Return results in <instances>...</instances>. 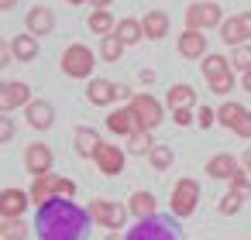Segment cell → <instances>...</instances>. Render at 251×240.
<instances>
[{
	"label": "cell",
	"instance_id": "1",
	"mask_svg": "<svg viewBox=\"0 0 251 240\" xmlns=\"http://www.w3.org/2000/svg\"><path fill=\"white\" fill-rule=\"evenodd\" d=\"M90 209H79L73 199H49L38 206L35 230L38 240H86L90 237Z\"/></svg>",
	"mask_w": 251,
	"mask_h": 240
},
{
	"label": "cell",
	"instance_id": "2",
	"mask_svg": "<svg viewBox=\"0 0 251 240\" xmlns=\"http://www.w3.org/2000/svg\"><path fill=\"white\" fill-rule=\"evenodd\" d=\"M127 240H182L179 233V223L169 219V216H148V219H138V226L127 233Z\"/></svg>",
	"mask_w": 251,
	"mask_h": 240
},
{
	"label": "cell",
	"instance_id": "3",
	"mask_svg": "<svg viewBox=\"0 0 251 240\" xmlns=\"http://www.w3.org/2000/svg\"><path fill=\"white\" fill-rule=\"evenodd\" d=\"M93 65H97V55L93 48H86L83 42H73L66 52H62V72L69 79H90L93 76Z\"/></svg>",
	"mask_w": 251,
	"mask_h": 240
},
{
	"label": "cell",
	"instance_id": "4",
	"mask_svg": "<svg viewBox=\"0 0 251 240\" xmlns=\"http://www.w3.org/2000/svg\"><path fill=\"white\" fill-rule=\"evenodd\" d=\"M169 206H172V216L176 219H186V216H193L196 213V206H200V182L196 178H179L176 185H172V196H169Z\"/></svg>",
	"mask_w": 251,
	"mask_h": 240
},
{
	"label": "cell",
	"instance_id": "5",
	"mask_svg": "<svg viewBox=\"0 0 251 240\" xmlns=\"http://www.w3.org/2000/svg\"><path fill=\"white\" fill-rule=\"evenodd\" d=\"M90 219L100 223L103 230H124V223L131 219V213H127V202L93 199V202H90Z\"/></svg>",
	"mask_w": 251,
	"mask_h": 240
},
{
	"label": "cell",
	"instance_id": "6",
	"mask_svg": "<svg viewBox=\"0 0 251 240\" xmlns=\"http://www.w3.org/2000/svg\"><path fill=\"white\" fill-rule=\"evenodd\" d=\"M224 24V11L217 0H196L186 11V28L189 31H210V28H220Z\"/></svg>",
	"mask_w": 251,
	"mask_h": 240
},
{
	"label": "cell",
	"instance_id": "7",
	"mask_svg": "<svg viewBox=\"0 0 251 240\" xmlns=\"http://www.w3.org/2000/svg\"><path fill=\"white\" fill-rule=\"evenodd\" d=\"M127 107L134 110L141 131H155V127H162V120H165V107H162L151 93H138V96H131Z\"/></svg>",
	"mask_w": 251,
	"mask_h": 240
},
{
	"label": "cell",
	"instance_id": "8",
	"mask_svg": "<svg viewBox=\"0 0 251 240\" xmlns=\"http://www.w3.org/2000/svg\"><path fill=\"white\" fill-rule=\"evenodd\" d=\"M52 165H55V154H52V148H49V144L35 141V144H28V148H25V172H28L31 178L52 175Z\"/></svg>",
	"mask_w": 251,
	"mask_h": 240
},
{
	"label": "cell",
	"instance_id": "9",
	"mask_svg": "<svg viewBox=\"0 0 251 240\" xmlns=\"http://www.w3.org/2000/svg\"><path fill=\"white\" fill-rule=\"evenodd\" d=\"M220 38H224V45H230V48L248 45V42H251V11H241V14H234V18H224Z\"/></svg>",
	"mask_w": 251,
	"mask_h": 240
},
{
	"label": "cell",
	"instance_id": "10",
	"mask_svg": "<svg viewBox=\"0 0 251 240\" xmlns=\"http://www.w3.org/2000/svg\"><path fill=\"white\" fill-rule=\"evenodd\" d=\"M31 196L25 189H0V219H25Z\"/></svg>",
	"mask_w": 251,
	"mask_h": 240
},
{
	"label": "cell",
	"instance_id": "11",
	"mask_svg": "<svg viewBox=\"0 0 251 240\" xmlns=\"http://www.w3.org/2000/svg\"><path fill=\"white\" fill-rule=\"evenodd\" d=\"M124 154H127L124 148H114V144H107V141H103V144H100V151L93 154V161H97V168H100L103 175H110V178H114V175H121V172H124V161H127Z\"/></svg>",
	"mask_w": 251,
	"mask_h": 240
},
{
	"label": "cell",
	"instance_id": "12",
	"mask_svg": "<svg viewBox=\"0 0 251 240\" xmlns=\"http://www.w3.org/2000/svg\"><path fill=\"white\" fill-rule=\"evenodd\" d=\"M25 28H28V35H35V38H45V35H52V31H55V14H52V7H45V4L31 7V11H28V21H25Z\"/></svg>",
	"mask_w": 251,
	"mask_h": 240
},
{
	"label": "cell",
	"instance_id": "13",
	"mask_svg": "<svg viewBox=\"0 0 251 240\" xmlns=\"http://www.w3.org/2000/svg\"><path fill=\"white\" fill-rule=\"evenodd\" d=\"M25 120H28L35 131H52V124H55V107H52L49 100H31V103L25 107Z\"/></svg>",
	"mask_w": 251,
	"mask_h": 240
},
{
	"label": "cell",
	"instance_id": "14",
	"mask_svg": "<svg viewBox=\"0 0 251 240\" xmlns=\"http://www.w3.org/2000/svg\"><path fill=\"white\" fill-rule=\"evenodd\" d=\"M107 131H110V134H121V137H127V134H134V131H141V127H138V117H134V110L124 103V107H117V110L107 117Z\"/></svg>",
	"mask_w": 251,
	"mask_h": 240
},
{
	"label": "cell",
	"instance_id": "15",
	"mask_svg": "<svg viewBox=\"0 0 251 240\" xmlns=\"http://www.w3.org/2000/svg\"><path fill=\"white\" fill-rule=\"evenodd\" d=\"M176 48H179V55L182 59H203L206 55V35L203 31H182L179 35V42H176Z\"/></svg>",
	"mask_w": 251,
	"mask_h": 240
},
{
	"label": "cell",
	"instance_id": "16",
	"mask_svg": "<svg viewBox=\"0 0 251 240\" xmlns=\"http://www.w3.org/2000/svg\"><path fill=\"white\" fill-rule=\"evenodd\" d=\"M234 172H241V158H234L230 151H220V154H213L210 161H206V175L210 178H230Z\"/></svg>",
	"mask_w": 251,
	"mask_h": 240
},
{
	"label": "cell",
	"instance_id": "17",
	"mask_svg": "<svg viewBox=\"0 0 251 240\" xmlns=\"http://www.w3.org/2000/svg\"><path fill=\"white\" fill-rule=\"evenodd\" d=\"M141 31H145V38L162 42V38L169 35V14H165V11H148V14L141 18Z\"/></svg>",
	"mask_w": 251,
	"mask_h": 240
},
{
	"label": "cell",
	"instance_id": "18",
	"mask_svg": "<svg viewBox=\"0 0 251 240\" xmlns=\"http://www.w3.org/2000/svg\"><path fill=\"white\" fill-rule=\"evenodd\" d=\"M38 38L35 35H28V31H21L14 42H11V55H14V62H35L38 59Z\"/></svg>",
	"mask_w": 251,
	"mask_h": 240
},
{
	"label": "cell",
	"instance_id": "19",
	"mask_svg": "<svg viewBox=\"0 0 251 240\" xmlns=\"http://www.w3.org/2000/svg\"><path fill=\"white\" fill-rule=\"evenodd\" d=\"M86 100H90L93 107H107V103L117 100V86H114L110 79H90V86H86Z\"/></svg>",
	"mask_w": 251,
	"mask_h": 240
},
{
	"label": "cell",
	"instance_id": "20",
	"mask_svg": "<svg viewBox=\"0 0 251 240\" xmlns=\"http://www.w3.org/2000/svg\"><path fill=\"white\" fill-rule=\"evenodd\" d=\"M127 213H131L134 219H148V216L158 213V199H155L151 192H134V196L127 199Z\"/></svg>",
	"mask_w": 251,
	"mask_h": 240
},
{
	"label": "cell",
	"instance_id": "21",
	"mask_svg": "<svg viewBox=\"0 0 251 240\" xmlns=\"http://www.w3.org/2000/svg\"><path fill=\"white\" fill-rule=\"evenodd\" d=\"M114 35L121 38V45H124V48H131V45H138V42L145 38V31H141V21H134V18H117V28H114Z\"/></svg>",
	"mask_w": 251,
	"mask_h": 240
},
{
	"label": "cell",
	"instance_id": "22",
	"mask_svg": "<svg viewBox=\"0 0 251 240\" xmlns=\"http://www.w3.org/2000/svg\"><path fill=\"white\" fill-rule=\"evenodd\" d=\"M100 144H103L100 131H93V127H79L76 131V151H79V158H93L100 151Z\"/></svg>",
	"mask_w": 251,
	"mask_h": 240
},
{
	"label": "cell",
	"instance_id": "23",
	"mask_svg": "<svg viewBox=\"0 0 251 240\" xmlns=\"http://www.w3.org/2000/svg\"><path fill=\"white\" fill-rule=\"evenodd\" d=\"M55 182H59V175H42V178H35L31 182V202L35 206H45L49 199H55Z\"/></svg>",
	"mask_w": 251,
	"mask_h": 240
},
{
	"label": "cell",
	"instance_id": "24",
	"mask_svg": "<svg viewBox=\"0 0 251 240\" xmlns=\"http://www.w3.org/2000/svg\"><path fill=\"white\" fill-rule=\"evenodd\" d=\"M165 103H169L172 110H179V107H196V89L186 86V83H176V86H169Z\"/></svg>",
	"mask_w": 251,
	"mask_h": 240
},
{
	"label": "cell",
	"instance_id": "25",
	"mask_svg": "<svg viewBox=\"0 0 251 240\" xmlns=\"http://www.w3.org/2000/svg\"><path fill=\"white\" fill-rule=\"evenodd\" d=\"M200 69H203V76H206V79L224 76V72H234V69H230V59H227V55H217V52H213V55L206 52V55L200 59Z\"/></svg>",
	"mask_w": 251,
	"mask_h": 240
},
{
	"label": "cell",
	"instance_id": "26",
	"mask_svg": "<svg viewBox=\"0 0 251 240\" xmlns=\"http://www.w3.org/2000/svg\"><path fill=\"white\" fill-rule=\"evenodd\" d=\"M86 24H90V31H93V35H100V38H103V35H114V28H117V18H114L110 11H93Z\"/></svg>",
	"mask_w": 251,
	"mask_h": 240
},
{
	"label": "cell",
	"instance_id": "27",
	"mask_svg": "<svg viewBox=\"0 0 251 240\" xmlns=\"http://www.w3.org/2000/svg\"><path fill=\"white\" fill-rule=\"evenodd\" d=\"M241 117H244V103H220L217 107V124L227 127V131H234Z\"/></svg>",
	"mask_w": 251,
	"mask_h": 240
},
{
	"label": "cell",
	"instance_id": "28",
	"mask_svg": "<svg viewBox=\"0 0 251 240\" xmlns=\"http://www.w3.org/2000/svg\"><path fill=\"white\" fill-rule=\"evenodd\" d=\"M121 55H124L121 38H117V35H103V38H100V59H103V62H121Z\"/></svg>",
	"mask_w": 251,
	"mask_h": 240
},
{
	"label": "cell",
	"instance_id": "29",
	"mask_svg": "<svg viewBox=\"0 0 251 240\" xmlns=\"http://www.w3.org/2000/svg\"><path fill=\"white\" fill-rule=\"evenodd\" d=\"M155 144H151V131H134V134H127V154H148Z\"/></svg>",
	"mask_w": 251,
	"mask_h": 240
},
{
	"label": "cell",
	"instance_id": "30",
	"mask_svg": "<svg viewBox=\"0 0 251 240\" xmlns=\"http://www.w3.org/2000/svg\"><path fill=\"white\" fill-rule=\"evenodd\" d=\"M148 161H151V168H155V172H165V168H172L176 154H172V148H169V144H155V148L148 151Z\"/></svg>",
	"mask_w": 251,
	"mask_h": 240
},
{
	"label": "cell",
	"instance_id": "31",
	"mask_svg": "<svg viewBox=\"0 0 251 240\" xmlns=\"http://www.w3.org/2000/svg\"><path fill=\"white\" fill-rule=\"evenodd\" d=\"M206 86H210V93H213V96H230V93H234V86H237V79H234V72H224V76L206 79Z\"/></svg>",
	"mask_w": 251,
	"mask_h": 240
},
{
	"label": "cell",
	"instance_id": "32",
	"mask_svg": "<svg viewBox=\"0 0 251 240\" xmlns=\"http://www.w3.org/2000/svg\"><path fill=\"white\" fill-rule=\"evenodd\" d=\"M230 69H237V72H248L251 69V42L248 45H237L230 52Z\"/></svg>",
	"mask_w": 251,
	"mask_h": 240
},
{
	"label": "cell",
	"instance_id": "33",
	"mask_svg": "<svg viewBox=\"0 0 251 240\" xmlns=\"http://www.w3.org/2000/svg\"><path fill=\"white\" fill-rule=\"evenodd\" d=\"M0 237H4V240H25V237H28L25 219H4V226H0Z\"/></svg>",
	"mask_w": 251,
	"mask_h": 240
},
{
	"label": "cell",
	"instance_id": "34",
	"mask_svg": "<svg viewBox=\"0 0 251 240\" xmlns=\"http://www.w3.org/2000/svg\"><path fill=\"white\" fill-rule=\"evenodd\" d=\"M227 182H230V192H234V196L251 199V182H248V172H244V168H241V172H234Z\"/></svg>",
	"mask_w": 251,
	"mask_h": 240
},
{
	"label": "cell",
	"instance_id": "35",
	"mask_svg": "<svg viewBox=\"0 0 251 240\" xmlns=\"http://www.w3.org/2000/svg\"><path fill=\"white\" fill-rule=\"evenodd\" d=\"M11 110H21L14 96V83H0V113H11Z\"/></svg>",
	"mask_w": 251,
	"mask_h": 240
},
{
	"label": "cell",
	"instance_id": "36",
	"mask_svg": "<svg viewBox=\"0 0 251 240\" xmlns=\"http://www.w3.org/2000/svg\"><path fill=\"white\" fill-rule=\"evenodd\" d=\"M241 206H244V199L234 196V192H227V196L217 202V213H220V216H234V213H241Z\"/></svg>",
	"mask_w": 251,
	"mask_h": 240
},
{
	"label": "cell",
	"instance_id": "37",
	"mask_svg": "<svg viewBox=\"0 0 251 240\" xmlns=\"http://www.w3.org/2000/svg\"><path fill=\"white\" fill-rule=\"evenodd\" d=\"M18 134V124L11 120V113H0V144H11Z\"/></svg>",
	"mask_w": 251,
	"mask_h": 240
},
{
	"label": "cell",
	"instance_id": "38",
	"mask_svg": "<svg viewBox=\"0 0 251 240\" xmlns=\"http://www.w3.org/2000/svg\"><path fill=\"white\" fill-rule=\"evenodd\" d=\"M76 189H79V185H76L73 178H62V175H59V182H55V196H59V199H73Z\"/></svg>",
	"mask_w": 251,
	"mask_h": 240
},
{
	"label": "cell",
	"instance_id": "39",
	"mask_svg": "<svg viewBox=\"0 0 251 240\" xmlns=\"http://www.w3.org/2000/svg\"><path fill=\"white\" fill-rule=\"evenodd\" d=\"M172 120H176L179 127H189V124H193V107H179V110H172Z\"/></svg>",
	"mask_w": 251,
	"mask_h": 240
},
{
	"label": "cell",
	"instance_id": "40",
	"mask_svg": "<svg viewBox=\"0 0 251 240\" xmlns=\"http://www.w3.org/2000/svg\"><path fill=\"white\" fill-rule=\"evenodd\" d=\"M234 134H237V137H248V141H251V110H244V117L237 120Z\"/></svg>",
	"mask_w": 251,
	"mask_h": 240
},
{
	"label": "cell",
	"instance_id": "41",
	"mask_svg": "<svg viewBox=\"0 0 251 240\" xmlns=\"http://www.w3.org/2000/svg\"><path fill=\"white\" fill-rule=\"evenodd\" d=\"M213 120H217V113H213L210 107H200V110H196V124H200V127H210Z\"/></svg>",
	"mask_w": 251,
	"mask_h": 240
},
{
	"label": "cell",
	"instance_id": "42",
	"mask_svg": "<svg viewBox=\"0 0 251 240\" xmlns=\"http://www.w3.org/2000/svg\"><path fill=\"white\" fill-rule=\"evenodd\" d=\"M11 62H14V55H11V42L0 38V69H7Z\"/></svg>",
	"mask_w": 251,
	"mask_h": 240
},
{
	"label": "cell",
	"instance_id": "43",
	"mask_svg": "<svg viewBox=\"0 0 251 240\" xmlns=\"http://www.w3.org/2000/svg\"><path fill=\"white\" fill-rule=\"evenodd\" d=\"M138 79H141L145 86H151V83H155V72H151V69H141V72H138Z\"/></svg>",
	"mask_w": 251,
	"mask_h": 240
},
{
	"label": "cell",
	"instance_id": "44",
	"mask_svg": "<svg viewBox=\"0 0 251 240\" xmlns=\"http://www.w3.org/2000/svg\"><path fill=\"white\" fill-rule=\"evenodd\" d=\"M90 4H93V11H110L114 0H90Z\"/></svg>",
	"mask_w": 251,
	"mask_h": 240
},
{
	"label": "cell",
	"instance_id": "45",
	"mask_svg": "<svg viewBox=\"0 0 251 240\" xmlns=\"http://www.w3.org/2000/svg\"><path fill=\"white\" fill-rule=\"evenodd\" d=\"M241 86H244V93H251V69L241 72Z\"/></svg>",
	"mask_w": 251,
	"mask_h": 240
},
{
	"label": "cell",
	"instance_id": "46",
	"mask_svg": "<svg viewBox=\"0 0 251 240\" xmlns=\"http://www.w3.org/2000/svg\"><path fill=\"white\" fill-rule=\"evenodd\" d=\"M241 168H244V172H251V148L241 154Z\"/></svg>",
	"mask_w": 251,
	"mask_h": 240
},
{
	"label": "cell",
	"instance_id": "47",
	"mask_svg": "<svg viewBox=\"0 0 251 240\" xmlns=\"http://www.w3.org/2000/svg\"><path fill=\"white\" fill-rule=\"evenodd\" d=\"M117 100H127V103H131V89H127V86H117Z\"/></svg>",
	"mask_w": 251,
	"mask_h": 240
},
{
	"label": "cell",
	"instance_id": "48",
	"mask_svg": "<svg viewBox=\"0 0 251 240\" xmlns=\"http://www.w3.org/2000/svg\"><path fill=\"white\" fill-rule=\"evenodd\" d=\"M107 240H127V237H124L121 230H107Z\"/></svg>",
	"mask_w": 251,
	"mask_h": 240
},
{
	"label": "cell",
	"instance_id": "49",
	"mask_svg": "<svg viewBox=\"0 0 251 240\" xmlns=\"http://www.w3.org/2000/svg\"><path fill=\"white\" fill-rule=\"evenodd\" d=\"M14 4H18V0H0V11H11Z\"/></svg>",
	"mask_w": 251,
	"mask_h": 240
},
{
	"label": "cell",
	"instance_id": "50",
	"mask_svg": "<svg viewBox=\"0 0 251 240\" xmlns=\"http://www.w3.org/2000/svg\"><path fill=\"white\" fill-rule=\"evenodd\" d=\"M69 4H73V7H79V4H90V0H69Z\"/></svg>",
	"mask_w": 251,
	"mask_h": 240
},
{
	"label": "cell",
	"instance_id": "51",
	"mask_svg": "<svg viewBox=\"0 0 251 240\" xmlns=\"http://www.w3.org/2000/svg\"><path fill=\"white\" fill-rule=\"evenodd\" d=\"M0 226H4V219H0Z\"/></svg>",
	"mask_w": 251,
	"mask_h": 240
}]
</instances>
